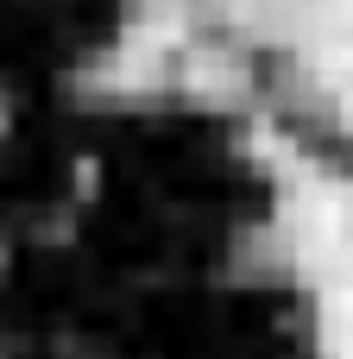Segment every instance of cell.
Returning a JSON list of instances; mask_svg holds the SVG:
<instances>
[{
  "instance_id": "cell-1",
  "label": "cell",
  "mask_w": 353,
  "mask_h": 359,
  "mask_svg": "<svg viewBox=\"0 0 353 359\" xmlns=\"http://www.w3.org/2000/svg\"><path fill=\"white\" fill-rule=\"evenodd\" d=\"M291 208H297V246L316 278L328 347L335 359H353V189L322 170H297Z\"/></svg>"
},
{
  "instance_id": "cell-2",
  "label": "cell",
  "mask_w": 353,
  "mask_h": 359,
  "mask_svg": "<svg viewBox=\"0 0 353 359\" xmlns=\"http://www.w3.org/2000/svg\"><path fill=\"white\" fill-rule=\"evenodd\" d=\"M309 63H316L322 88L335 95V107L353 120V0H322V6H316Z\"/></svg>"
}]
</instances>
